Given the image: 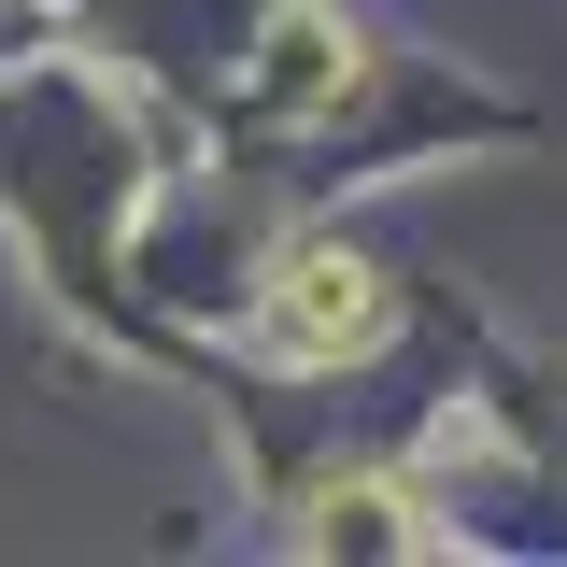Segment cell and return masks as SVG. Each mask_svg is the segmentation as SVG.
<instances>
[{
  "instance_id": "1",
  "label": "cell",
  "mask_w": 567,
  "mask_h": 567,
  "mask_svg": "<svg viewBox=\"0 0 567 567\" xmlns=\"http://www.w3.org/2000/svg\"><path fill=\"white\" fill-rule=\"evenodd\" d=\"M383 341V284L354 270V256H298L270 298V354H298V369H327V354Z\"/></svg>"
}]
</instances>
